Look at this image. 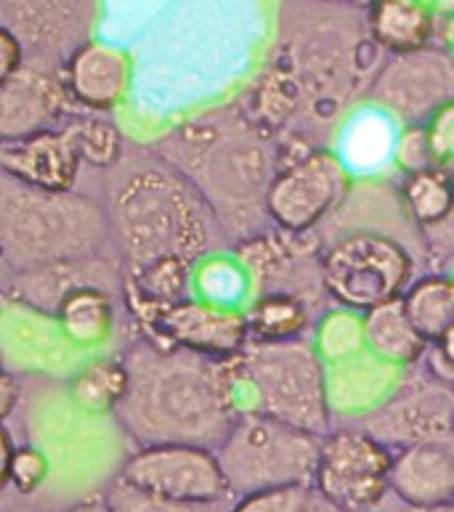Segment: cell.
Instances as JSON below:
<instances>
[{"instance_id":"1","label":"cell","mask_w":454,"mask_h":512,"mask_svg":"<svg viewBox=\"0 0 454 512\" xmlns=\"http://www.w3.org/2000/svg\"><path fill=\"white\" fill-rule=\"evenodd\" d=\"M123 359L128 390L115 417L139 449L184 444L216 451L224 444L239 414L234 359H210L152 337L136 340Z\"/></svg>"},{"instance_id":"2","label":"cell","mask_w":454,"mask_h":512,"mask_svg":"<svg viewBox=\"0 0 454 512\" xmlns=\"http://www.w3.org/2000/svg\"><path fill=\"white\" fill-rule=\"evenodd\" d=\"M154 154L192 181L216 210L226 237H261L266 194L279 170V154H271L266 130L239 112H216L186 123Z\"/></svg>"},{"instance_id":"3","label":"cell","mask_w":454,"mask_h":512,"mask_svg":"<svg viewBox=\"0 0 454 512\" xmlns=\"http://www.w3.org/2000/svg\"><path fill=\"white\" fill-rule=\"evenodd\" d=\"M109 223L128 274L168 258L194 263L229 239L200 189L157 154L117 178Z\"/></svg>"},{"instance_id":"4","label":"cell","mask_w":454,"mask_h":512,"mask_svg":"<svg viewBox=\"0 0 454 512\" xmlns=\"http://www.w3.org/2000/svg\"><path fill=\"white\" fill-rule=\"evenodd\" d=\"M112 237L109 210L75 192H40L14 178L0 184L3 274L99 258Z\"/></svg>"},{"instance_id":"5","label":"cell","mask_w":454,"mask_h":512,"mask_svg":"<svg viewBox=\"0 0 454 512\" xmlns=\"http://www.w3.org/2000/svg\"><path fill=\"white\" fill-rule=\"evenodd\" d=\"M237 383L253 390L255 409L274 420L308 430L314 436H330V388L324 364L314 345L306 340L285 343H247L234 359Z\"/></svg>"},{"instance_id":"6","label":"cell","mask_w":454,"mask_h":512,"mask_svg":"<svg viewBox=\"0 0 454 512\" xmlns=\"http://www.w3.org/2000/svg\"><path fill=\"white\" fill-rule=\"evenodd\" d=\"M324 436L287 425L261 412H239L229 436L218 446V462L231 497L258 491L314 489Z\"/></svg>"},{"instance_id":"7","label":"cell","mask_w":454,"mask_h":512,"mask_svg":"<svg viewBox=\"0 0 454 512\" xmlns=\"http://www.w3.org/2000/svg\"><path fill=\"white\" fill-rule=\"evenodd\" d=\"M415 260L399 239L359 229L335 239L322 255V287L351 311H372L407 295Z\"/></svg>"},{"instance_id":"8","label":"cell","mask_w":454,"mask_h":512,"mask_svg":"<svg viewBox=\"0 0 454 512\" xmlns=\"http://www.w3.org/2000/svg\"><path fill=\"white\" fill-rule=\"evenodd\" d=\"M393 451L367 430H332L324 436L314 491L343 512H367L391 491Z\"/></svg>"},{"instance_id":"9","label":"cell","mask_w":454,"mask_h":512,"mask_svg":"<svg viewBox=\"0 0 454 512\" xmlns=\"http://www.w3.org/2000/svg\"><path fill=\"white\" fill-rule=\"evenodd\" d=\"M348 173L335 154L311 149L279 165L266 194V213L287 234H308L346 197Z\"/></svg>"},{"instance_id":"10","label":"cell","mask_w":454,"mask_h":512,"mask_svg":"<svg viewBox=\"0 0 454 512\" xmlns=\"http://www.w3.org/2000/svg\"><path fill=\"white\" fill-rule=\"evenodd\" d=\"M120 478L136 489L181 502H231L218 454L202 446H144L128 457Z\"/></svg>"},{"instance_id":"11","label":"cell","mask_w":454,"mask_h":512,"mask_svg":"<svg viewBox=\"0 0 454 512\" xmlns=\"http://www.w3.org/2000/svg\"><path fill=\"white\" fill-rule=\"evenodd\" d=\"M372 101L409 128L431 123L433 115L454 101V59L436 48L399 54L372 85Z\"/></svg>"},{"instance_id":"12","label":"cell","mask_w":454,"mask_h":512,"mask_svg":"<svg viewBox=\"0 0 454 512\" xmlns=\"http://www.w3.org/2000/svg\"><path fill=\"white\" fill-rule=\"evenodd\" d=\"M362 430L396 449L447 441L454 436V388L436 377L401 385L364 420Z\"/></svg>"},{"instance_id":"13","label":"cell","mask_w":454,"mask_h":512,"mask_svg":"<svg viewBox=\"0 0 454 512\" xmlns=\"http://www.w3.org/2000/svg\"><path fill=\"white\" fill-rule=\"evenodd\" d=\"M149 327L160 335L157 343L186 348L218 361L237 359L250 343L247 316L197 300H181L165 308L149 321Z\"/></svg>"},{"instance_id":"14","label":"cell","mask_w":454,"mask_h":512,"mask_svg":"<svg viewBox=\"0 0 454 512\" xmlns=\"http://www.w3.org/2000/svg\"><path fill=\"white\" fill-rule=\"evenodd\" d=\"M6 300H16L19 306L32 308L38 314L56 316L59 308L80 287H101L115 295L123 287L120 268L107 258H85L70 260V263H54V266L27 268L16 274H3Z\"/></svg>"},{"instance_id":"15","label":"cell","mask_w":454,"mask_h":512,"mask_svg":"<svg viewBox=\"0 0 454 512\" xmlns=\"http://www.w3.org/2000/svg\"><path fill=\"white\" fill-rule=\"evenodd\" d=\"M80 165L83 162L67 130L51 128L0 141L3 176L40 192H72Z\"/></svg>"},{"instance_id":"16","label":"cell","mask_w":454,"mask_h":512,"mask_svg":"<svg viewBox=\"0 0 454 512\" xmlns=\"http://www.w3.org/2000/svg\"><path fill=\"white\" fill-rule=\"evenodd\" d=\"M391 491L417 512L454 505V441H425L396 451Z\"/></svg>"},{"instance_id":"17","label":"cell","mask_w":454,"mask_h":512,"mask_svg":"<svg viewBox=\"0 0 454 512\" xmlns=\"http://www.w3.org/2000/svg\"><path fill=\"white\" fill-rule=\"evenodd\" d=\"M62 112V88L46 75L22 67L14 77L0 80V141L51 130Z\"/></svg>"},{"instance_id":"18","label":"cell","mask_w":454,"mask_h":512,"mask_svg":"<svg viewBox=\"0 0 454 512\" xmlns=\"http://www.w3.org/2000/svg\"><path fill=\"white\" fill-rule=\"evenodd\" d=\"M128 56L115 46L85 43L64 67V88L75 104L93 112L112 109L128 91Z\"/></svg>"},{"instance_id":"19","label":"cell","mask_w":454,"mask_h":512,"mask_svg":"<svg viewBox=\"0 0 454 512\" xmlns=\"http://www.w3.org/2000/svg\"><path fill=\"white\" fill-rule=\"evenodd\" d=\"M362 335L370 351L391 364H415L431 348V343L417 332L409 319L404 298L367 311L362 321Z\"/></svg>"},{"instance_id":"20","label":"cell","mask_w":454,"mask_h":512,"mask_svg":"<svg viewBox=\"0 0 454 512\" xmlns=\"http://www.w3.org/2000/svg\"><path fill=\"white\" fill-rule=\"evenodd\" d=\"M370 32L375 43L393 54H412L428 48L433 19L417 0H375L370 6Z\"/></svg>"},{"instance_id":"21","label":"cell","mask_w":454,"mask_h":512,"mask_svg":"<svg viewBox=\"0 0 454 512\" xmlns=\"http://www.w3.org/2000/svg\"><path fill=\"white\" fill-rule=\"evenodd\" d=\"M245 316L253 343L301 340L311 321L308 303L293 292H261Z\"/></svg>"},{"instance_id":"22","label":"cell","mask_w":454,"mask_h":512,"mask_svg":"<svg viewBox=\"0 0 454 512\" xmlns=\"http://www.w3.org/2000/svg\"><path fill=\"white\" fill-rule=\"evenodd\" d=\"M128 390V367L123 356L88 361L70 383L72 401L85 412H117Z\"/></svg>"},{"instance_id":"23","label":"cell","mask_w":454,"mask_h":512,"mask_svg":"<svg viewBox=\"0 0 454 512\" xmlns=\"http://www.w3.org/2000/svg\"><path fill=\"white\" fill-rule=\"evenodd\" d=\"M56 319L62 321L64 335L83 345H96L109 337L112 319H115V303L112 292L101 287H80L59 308Z\"/></svg>"},{"instance_id":"24","label":"cell","mask_w":454,"mask_h":512,"mask_svg":"<svg viewBox=\"0 0 454 512\" xmlns=\"http://www.w3.org/2000/svg\"><path fill=\"white\" fill-rule=\"evenodd\" d=\"M404 308L417 332L428 343H436L454 324V279L425 276L407 290Z\"/></svg>"},{"instance_id":"25","label":"cell","mask_w":454,"mask_h":512,"mask_svg":"<svg viewBox=\"0 0 454 512\" xmlns=\"http://www.w3.org/2000/svg\"><path fill=\"white\" fill-rule=\"evenodd\" d=\"M401 202L423 229L439 226L454 210L452 173H447L439 165L409 173L404 186H401Z\"/></svg>"},{"instance_id":"26","label":"cell","mask_w":454,"mask_h":512,"mask_svg":"<svg viewBox=\"0 0 454 512\" xmlns=\"http://www.w3.org/2000/svg\"><path fill=\"white\" fill-rule=\"evenodd\" d=\"M67 136L72 138L80 162L88 168L109 170L123 160V136L107 120L101 117H77L67 125Z\"/></svg>"},{"instance_id":"27","label":"cell","mask_w":454,"mask_h":512,"mask_svg":"<svg viewBox=\"0 0 454 512\" xmlns=\"http://www.w3.org/2000/svg\"><path fill=\"white\" fill-rule=\"evenodd\" d=\"M112 512H229V502H181L141 491L125 483L120 475L104 491Z\"/></svg>"},{"instance_id":"28","label":"cell","mask_w":454,"mask_h":512,"mask_svg":"<svg viewBox=\"0 0 454 512\" xmlns=\"http://www.w3.org/2000/svg\"><path fill=\"white\" fill-rule=\"evenodd\" d=\"M311 494L314 489H308V486L258 491V494L239 497L229 507V512H306Z\"/></svg>"},{"instance_id":"29","label":"cell","mask_w":454,"mask_h":512,"mask_svg":"<svg viewBox=\"0 0 454 512\" xmlns=\"http://www.w3.org/2000/svg\"><path fill=\"white\" fill-rule=\"evenodd\" d=\"M48 475V459L32 446H19L11 462V473H8L6 486H14L22 497H30L43 486Z\"/></svg>"},{"instance_id":"30","label":"cell","mask_w":454,"mask_h":512,"mask_svg":"<svg viewBox=\"0 0 454 512\" xmlns=\"http://www.w3.org/2000/svg\"><path fill=\"white\" fill-rule=\"evenodd\" d=\"M399 162H401V168L407 170V176L409 173H417V170L436 168V160H433L425 125H412V128H407V133L401 136Z\"/></svg>"},{"instance_id":"31","label":"cell","mask_w":454,"mask_h":512,"mask_svg":"<svg viewBox=\"0 0 454 512\" xmlns=\"http://www.w3.org/2000/svg\"><path fill=\"white\" fill-rule=\"evenodd\" d=\"M425 133L436 165L441 168L447 162H454V101L441 109L439 115H433L431 123L425 125Z\"/></svg>"},{"instance_id":"32","label":"cell","mask_w":454,"mask_h":512,"mask_svg":"<svg viewBox=\"0 0 454 512\" xmlns=\"http://www.w3.org/2000/svg\"><path fill=\"white\" fill-rule=\"evenodd\" d=\"M425 356H428L431 377L454 388V324L436 343H431V351L425 353Z\"/></svg>"},{"instance_id":"33","label":"cell","mask_w":454,"mask_h":512,"mask_svg":"<svg viewBox=\"0 0 454 512\" xmlns=\"http://www.w3.org/2000/svg\"><path fill=\"white\" fill-rule=\"evenodd\" d=\"M24 62V48L22 40L16 38L14 32L3 27L0 30V80H8L14 77Z\"/></svg>"},{"instance_id":"34","label":"cell","mask_w":454,"mask_h":512,"mask_svg":"<svg viewBox=\"0 0 454 512\" xmlns=\"http://www.w3.org/2000/svg\"><path fill=\"white\" fill-rule=\"evenodd\" d=\"M19 398H22V383L11 372H6V375L0 377V417L3 420L11 417L14 406L19 404Z\"/></svg>"},{"instance_id":"35","label":"cell","mask_w":454,"mask_h":512,"mask_svg":"<svg viewBox=\"0 0 454 512\" xmlns=\"http://www.w3.org/2000/svg\"><path fill=\"white\" fill-rule=\"evenodd\" d=\"M0 449H3V470H0V481H3V486L8 483V473H11V462H14V454L19 446H14V438H11V433H8L6 428H3V433H0Z\"/></svg>"},{"instance_id":"36","label":"cell","mask_w":454,"mask_h":512,"mask_svg":"<svg viewBox=\"0 0 454 512\" xmlns=\"http://www.w3.org/2000/svg\"><path fill=\"white\" fill-rule=\"evenodd\" d=\"M67 512H112V507H109V502L104 497H96V499H85V502L70 507Z\"/></svg>"},{"instance_id":"37","label":"cell","mask_w":454,"mask_h":512,"mask_svg":"<svg viewBox=\"0 0 454 512\" xmlns=\"http://www.w3.org/2000/svg\"><path fill=\"white\" fill-rule=\"evenodd\" d=\"M306 512H343V510H338V507H335V505H330L327 499H322L314 491V494H311V499H308Z\"/></svg>"},{"instance_id":"38","label":"cell","mask_w":454,"mask_h":512,"mask_svg":"<svg viewBox=\"0 0 454 512\" xmlns=\"http://www.w3.org/2000/svg\"><path fill=\"white\" fill-rule=\"evenodd\" d=\"M420 512H454V505H447V507H436V510H420Z\"/></svg>"},{"instance_id":"39","label":"cell","mask_w":454,"mask_h":512,"mask_svg":"<svg viewBox=\"0 0 454 512\" xmlns=\"http://www.w3.org/2000/svg\"><path fill=\"white\" fill-rule=\"evenodd\" d=\"M14 512H40V510H32V507H19V510H14Z\"/></svg>"},{"instance_id":"40","label":"cell","mask_w":454,"mask_h":512,"mask_svg":"<svg viewBox=\"0 0 454 512\" xmlns=\"http://www.w3.org/2000/svg\"><path fill=\"white\" fill-rule=\"evenodd\" d=\"M452 184H454V170H452Z\"/></svg>"}]
</instances>
